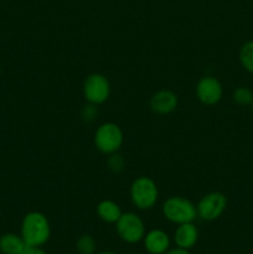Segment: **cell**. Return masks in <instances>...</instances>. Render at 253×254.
Returning a JSON list of instances; mask_svg holds the SVG:
<instances>
[{
  "instance_id": "1",
  "label": "cell",
  "mask_w": 253,
  "mask_h": 254,
  "mask_svg": "<svg viewBox=\"0 0 253 254\" xmlns=\"http://www.w3.org/2000/svg\"><path fill=\"white\" fill-rule=\"evenodd\" d=\"M20 236L29 247H42L51 237V225L46 216L39 211H31L24 216Z\"/></svg>"
},
{
  "instance_id": "2",
  "label": "cell",
  "mask_w": 253,
  "mask_h": 254,
  "mask_svg": "<svg viewBox=\"0 0 253 254\" xmlns=\"http://www.w3.org/2000/svg\"><path fill=\"white\" fill-rule=\"evenodd\" d=\"M161 212L169 222L175 225L193 222L197 218L196 205L183 196H171L166 198L161 206Z\"/></svg>"
},
{
  "instance_id": "3",
  "label": "cell",
  "mask_w": 253,
  "mask_h": 254,
  "mask_svg": "<svg viewBox=\"0 0 253 254\" xmlns=\"http://www.w3.org/2000/svg\"><path fill=\"white\" fill-rule=\"evenodd\" d=\"M131 203L139 210H150L156 205L159 198V189L155 181L149 176H139L131 183Z\"/></svg>"
},
{
  "instance_id": "4",
  "label": "cell",
  "mask_w": 253,
  "mask_h": 254,
  "mask_svg": "<svg viewBox=\"0 0 253 254\" xmlns=\"http://www.w3.org/2000/svg\"><path fill=\"white\" fill-rule=\"evenodd\" d=\"M123 140L124 136L121 127L113 122L101 124L94 131V146L104 155L117 153L123 145Z\"/></svg>"
},
{
  "instance_id": "5",
  "label": "cell",
  "mask_w": 253,
  "mask_h": 254,
  "mask_svg": "<svg viewBox=\"0 0 253 254\" xmlns=\"http://www.w3.org/2000/svg\"><path fill=\"white\" fill-rule=\"evenodd\" d=\"M116 231L119 238L128 245L141 242L146 233L144 221L135 212L122 213L121 218L116 222Z\"/></svg>"
},
{
  "instance_id": "6",
  "label": "cell",
  "mask_w": 253,
  "mask_h": 254,
  "mask_svg": "<svg viewBox=\"0 0 253 254\" xmlns=\"http://www.w3.org/2000/svg\"><path fill=\"white\" fill-rule=\"evenodd\" d=\"M83 97L88 103L101 106L111 96V83L102 73H91L83 82Z\"/></svg>"
},
{
  "instance_id": "7",
  "label": "cell",
  "mask_w": 253,
  "mask_h": 254,
  "mask_svg": "<svg viewBox=\"0 0 253 254\" xmlns=\"http://www.w3.org/2000/svg\"><path fill=\"white\" fill-rule=\"evenodd\" d=\"M227 207V197L222 192L212 191L201 197L196 205L197 217L203 221H215L223 215Z\"/></svg>"
},
{
  "instance_id": "8",
  "label": "cell",
  "mask_w": 253,
  "mask_h": 254,
  "mask_svg": "<svg viewBox=\"0 0 253 254\" xmlns=\"http://www.w3.org/2000/svg\"><path fill=\"white\" fill-rule=\"evenodd\" d=\"M196 97L205 106H215L221 101L223 88L216 77L203 76L196 84Z\"/></svg>"
},
{
  "instance_id": "9",
  "label": "cell",
  "mask_w": 253,
  "mask_h": 254,
  "mask_svg": "<svg viewBox=\"0 0 253 254\" xmlns=\"http://www.w3.org/2000/svg\"><path fill=\"white\" fill-rule=\"evenodd\" d=\"M179 98L175 92L170 89H160L155 92L150 98V108L159 116L170 114L178 108Z\"/></svg>"
},
{
  "instance_id": "10",
  "label": "cell",
  "mask_w": 253,
  "mask_h": 254,
  "mask_svg": "<svg viewBox=\"0 0 253 254\" xmlns=\"http://www.w3.org/2000/svg\"><path fill=\"white\" fill-rule=\"evenodd\" d=\"M141 242L149 254H164L171 248L170 236L160 228L148 231Z\"/></svg>"
},
{
  "instance_id": "11",
  "label": "cell",
  "mask_w": 253,
  "mask_h": 254,
  "mask_svg": "<svg viewBox=\"0 0 253 254\" xmlns=\"http://www.w3.org/2000/svg\"><path fill=\"white\" fill-rule=\"evenodd\" d=\"M173 241L176 247L189 250L193 248L198 241V230L193 222L181 223L174 231Z\"/></svg>"
},
{
  "instance_id": "12",
  "label": "cell",
  "mask_w": 253,
  "mask_h": 254,
  "mask_svg": "<svg viewBox=\"0 0 253 254\" xmlns=\"http://www.w3.org/2000/svg\"><path fill=\"white\" fill-rule=\"evenodd\" d=\"M29 246L22 237L16 233H4L0 236V253L1 254H25Z\"/></svg>"
},
{
  "instance_id": "13",
  "label": "cell",
  "mask_w": 253,
  "mask_h": 254,
  "mask_svg": "<svg viewBox=\"0 0 253 254\" xmlns=\"http://www.w3.org/2000/svg\"><path fill=\"white\" fill-rule=\"evenodd\" d=\"M97 216L106 223H114L121 218L122 208L116 201L103 200L97 205Z\"/></svg>"
},
{
  "instance_id": "14",
  "label": "cell",
  "mask_w": 253,
  "mask_h": 254,
  "mask_svg": "<svg viewBox=\"0 0 253 254\" xmlns=\"http://www.w3.org/2000/svg\"><path fill=\"white\" fill-rule=\"evenodd\" d=\"M76 250L78 254H96L97 242L93 236L82 235L76 242Z\"/></svg>"
},
{
  "instance_id": "15",
  "label": "cell",
  "mask_w": 253,
  "mask_h": 254,
  "mask_svg": "<svg viewBox=\"0 0 253 254\" xmlns=\"http://www.w3.org/2000/svg\"><path fill=\"white\" fill-rule=\"evenodd\" d=\"M240 61L246 71L253 73V41L246 42L241 47Z\"/></svg>"
},
{
  "instance_id": "16",
  "label": "cell",
  "mask_w": 253,
  "mask_h": 254,
  "mask_svg": "<svg viewBox=\"0 0 253 254\" xmlns=\"http://www.w3.org/2000/svg\"><path fill=\"white\" fill-rule=\"evenodd\" d=\"M233 101L240 106H248L253 102V92L247 87H238L233 92Z\"/></svg>"
},
{
  "instance_id": "17",
  "label": "cell",
  "mask_w": 253,
  "mask_h": 254,
  "mask_svg": "<svg viewBox=\"0 0 253 254\" xmlns=\"http://www.w3.org/2000/svg\"><path fill=\"white\" fill-rule=\"evenodd\" d=\"M107 166H108V169L112 173L119 174L126 168V160L119 154H111V155H108V159H107Z\"/></svg>"
},
{
  "instance_id": "18",
  "label": "cell",
  "mask_w": 253,
  "mask_h": 254,
  "mask_svg": "<svg viewBox=\"0 0 253 254\" xmlns=\"http://www.w3.org/2000/svg\"><path fill=\"white\" fill-rule=\"evenodd\" d=\"M98 106H94V104H86V106L83 107V109H82V113H81V117L82 119H83L84 122H87V123H92V122L96 121L97 116H98V108H97Z\"/></svg>"
},
{
  "instance_id": "19",
  "label": "cell",
  "mask_w": 253,
  "mask_h": 254,
  "mask_svg": "<svg viewBox=\"0 0 253 254\" xmlns=\"http://www.w3.org/2000/svg\"><path fill=\"white\" fill-rule=\"evenodd\" d=\"M164 254H191L189 250H184V248H179V247H174L170 248V250L166 251Z\"/></svg>"
},
{
  "instance_id": "20",
  "label": "cell",
  "mask_w": 253,
  "mask_h": 254,
  "mask_svg": "<svg viewBox=\"0 0 253 254\" xmlns=\"http://www.w3.org/2000/svg\"><path fill=\"white\" fill-rule=\"evenodd\" d=\"M25 254H47L42 250V247H29Z\"/></svg>"
},
{
  "instance_id": "21",
  "label": "cell",
  "mask_w": 253,
  "mask_h": 254,
  "mask_svg": "<svg viewBox=\"0 0 253 254\" xmlns=\"http://www.w3.org/2000/svg\"><path fill=\"white\" fill-rule=\"evenodd\" d=\"M96 254H118V253L113 252V251H103V252H98Z\"/></svg>"
},
{
  "instance_id": "22",
  "label": "cell",
  "mask_w": 253,
  "mask_h": 254,
  "mask_svg": "<svg viewBox=\"0 0 253 254\" xmlns=\"http://www.w3.org/2000/svg\"><path fill=\"white\" fill-rule=\"evenodd\" d=\"M252 112H253V102H252Z\"/></svg>"
}]
</instances>
